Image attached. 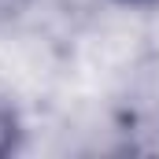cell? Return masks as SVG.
Instances as JSON below:
<instances>
[{"label": "cell", "instance_id": "cell-1", "mask_svg": "<svg viewBox=\"0 0 159 159\" xmlns=\"http://www.w3.org/2000/svg\"><path fill=\"white\" fill-rule=\"evenodd\" d=\"M15 137H19V129H15V115H11L7 107H0V156L15 148Z\"/></svg>", "mask_w": 159, "mask_h": 159}, {"label": "cell", "instance_id": "cell-2", "mask_svg": "<svg viewBox=\"0 0 159 159\" xmlns=\"http://www.w3.org/2000/svg\"><path fill=\"white\" fill-rule=\"evenodd\" d=\"M126 4H144V0H126Z\"/></svg>", "mask_w": 159, "mask_h": 159}]
</instances>
